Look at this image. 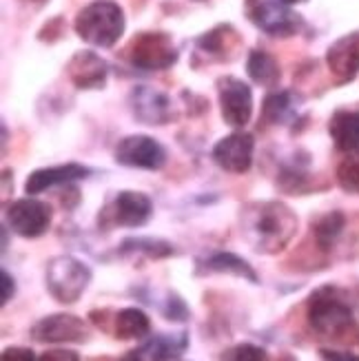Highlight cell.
<instances>
[{
	"label": "cell",
	"mask_w": 359,
	"mask_h": 361,
	"mask_svg": "<svg viewBox=\"0 0 359 361\" xmlns=\"http://www.w3.org/2000/svg\"><path fill=\"white\" fill-rule=\"evenodd\" d=\"M240 228L255 253L277 255L298 233V215L282 202H251L240 213Z\"/></svg>",
	"instance_id": "cell-1"
},
{
	"label": "cell",
	"mask_w": 359,
	"mask_h": 361,
	"mask_svg": "<svg viewBox=\"0 0 359 361\" xmlns=\"http://www.w3.org/2000/svg\"><path fill=\"white\" fill-rule=\"evenodd\" d=\"M75 34L93 47L109 49L124 34V13L111 0H96L75 16Z\"/></svg>",
	"instance_id": "cell-2"
},
{
	"label": "cell",
	"mask_w": 359,
	"mask_h": 361,
	"mask_svg": "<svg viewBox=\"0 0 359 361\" xmlns=\"http://www.w3.org/2000/svg\"><path fill=\"white\" fill-rule=\"evenodd\" d=\"M308 324L324 337H339L353 326V308L335 286H322L308 297Z\"/></svg>",
	"instance_id": "cell-3"
},
{
	"label": "cell",
	"mask_w": 359,
	"mask_h": 361,
	"mask_svg": "<svg viewBox=\"0 0 359 361\" xmlns=\"http://www.w3.org/2000/svg\"><path fill=\"white\" fill-rule=\"evenodd\" d=\"M44 284L56 302L75 304L91 284V269L71 255H60L47 264Z\"/></svg>",
	"instance_id": "cell-4"
},
{
	"label": "cell",
	"mask_w": 359,
	"mask_h": 361,
	"mask_svg": "<svg viewBox=\"0 0 359 361\" xmlns=\"http://www.w3.org/2000/svg\"><path fill=\"white\" fill-rule=\"evenodd\" d=\"M127 56L133 67L145 69V71L169 69L171 65H176V60H178L174 40H171V36L162 34V31H145V34H138L129 44Z\"/></svg>",
	"instance_id": "cell-5"
},
{
	"label": "cell",
	"mask_w": 359,
	"mask_h": 361,
	"mask_svg": "<svg viewBox=\"0 0 359 361\" xmlns=\"http://www.w3.org/2000/svg\"><path fill=\"white\" fill-rule=\"evenodd\" d=\"M246 16L257 29L275 38H288L298 34L302 18L286 7L282 0H246Z\"/></svg>",
	"instance_id": "cell-6"
},
{
	"label": "cell",
	"mask_w": 359,
	"mask_h": 361,
	"mask_svg": "<svg viewBox=\"0 0 359 361\" xmlns=\"http://www.w3.org/2000/svg\"><path fill=\"white\" fill-rule=\"evenodd\" d=\"M51 224V209L44 202L23 197L7 207V226L20 238L34 240L47 233Z\"/></svg>",
	"instance_id": "cell-7"
},
{
	"label": "cell",
	"mask_w": 359,
	"mask_h": 361,
	"mask_svg": "<svg viewBox=\"0 0 359 361\" xmlns=\"http://www.w3.org/2000/svg\"><path fill=\"white\" fill-rule=\"evenodd\" d=\"M217 93H220V111L224 122L231 127H244L253 116L251 87L238 78L226 75L217 82Z\"/></svg>",
	"instance_id": "cell-8"
},
{
	"label": "cell",
	"mask_w": 359,
	"mask_h": 361,
	"mask_svg": "<svg viewBox=\"0 0 359 361\" xmlns=\"http://www.w3.org/2000/svg\"><path fill=\"white\" fill-rule=\"evenodd\" d=\"M31 337L40 343H83L89 339V326L69 312H58L34 324Z\"/></svg>",
	"instance_id": "cell-9"
},
{
	"label": "cell",
	"mask_w": 359,
	"mask_h": 361,
	"mask_svg": "<svg viewBox=\"0 0 359 361\" xmlns=\"http://www.w3.org/2000/svg\"><path fill=\"white\" fill-rule=\"evenodd\" d=\"M164 149L149 135H127L116 147V162L122 166L155 171L164 164Z\"/></svg>",
	"instance_id": "cell-10"
},
{
	"label": "cell",
	"mask_w": 359,
	"mask_h": 361,
	"mask_svg": "<svg viewBox=\"0 0 359 361\" xmlns=\"http://www.w3.org/2000/svg\"><path fill=\"white\" fill-rule=\"evenodd\" d=\"M253 149L255 140L251 133L236 131L213 147V160L215 164L224 169L226 173H246L253 164Z\"/></svg>",
	"instance_id": "cell-11"
},
{
	"label": "cell",
	"mask_w": 359,
	"mask_h": 361,
	"mask_svg": "<svg viewBox=\"0 0 359 361\" xmlns=\"http://www.w3.org/2000/svg\"><path fill=\"white\" fill-rule=\"evenodd\" d=\"M153 213V204L145 193L138 191H122L116 195L114 204L104 213L109 217L111 226H124V228H135L149 222Z\"/></svg>",
	"instance_id": "cell-12"
},
{
	"label": "cell",
	"mask_w": 359,
	"mask_h": 361,
	"mask_svg": "<svg viewBox=\"0 0 359 361\" xmlns=\"http://www.w3.org/2000/svg\"><path fill=\"white\" fill-rule=\"evenodd\" d=\"M131 109L133 116L145 124H166L176 120V109L171 98L151 87H135L131 91Z\"/></svg>",
	"instance_id": "cell-13"
},
{
	"label": "cell",
	"mask_w": 359,
	"mask_h": 361,
	"mask_svg": "<svg viewBox=\"0 0 359 361\" xmlns=\"http://www.w3.org/2000/svg\"><path fill=\"white\" fill-rule=\"evenodd\" d=\"M186 348H189V335L184 331L169 333V335H155L147 339L142 346L129 350L118 361H171L178 359Z\"/></svg>",
	"instance_id": "cell-14"
},
{
	"label": "cell",
	"mask_w": 359,
	"mask_h": 361,
	"mask_svg": "<svg viewBox=\"0 0 359 361\" xmlns=\"http://www.w3.org/2000/svg\"><path fill=\"white\" fill-rule=\"evenodd\" d=\"M107 62L93 51H78L67 65L69 80L78 89H100L107 82Z\"/></svg>",
	"instance_id": "cell-15"
},
{
	"label": "cell",
	"mask_w": 359,
	"mask_h": 361,
	"mask_svg": "<svg viewBox=\"0 0 359 361\" xmlns=\"http://www.w3.org/2000/svg\"><path fill=\"white\" fill-rule=\"evenodd\" d=\"M326 62H329V69L337 80H353L359 73V31L335 40L326 54Z\"/></svg>",
	"instance_id": "cell-16"
},
{
	"label": "cell",
	"mask_w": 359,
	"mask_h": 361,
	"mask_svg": "<svg viewBox=\"0 0 359 361\" xmlns=\"http://www.w3.org/2000/svg\"><path fill=\"white\" fill-rule=\"evenodd\" d=\"M87 176H89V169L83 164H60V166H49V169H38L27 178L25 191L29 195H38V193L49 191L54 186H65L75 180H83Z\"/></svg>",
	"instance_id": "cell-17"
},
{
	"label": "cell",
	"mask_w": 359,
	"mask_h": 361,
	"mask_svg": "<svg viewBox=\"0 0 359 361\" xmlns=\"http://www.w3.org/2000/svg\"><path fill=\"white\" fill-rule=\"evenodd\" d=\"M329 131L339 151H344V153L359 151V114L357 111H337L329 122Z\"/></svg>",
	"instance_id": "cell-18"
},
{
	"label": "cell",
	"mask_w": 359,
	"mask_h": 361,
	"mask_svg": "<svg viewBox=\"0 0 359 361\" xmlns=\"http://www.w3.org/2000/svg\"><path fill=\"white\" fill-rule=\"evenodd\" d=\"M200 273H224V275H236V277H244L251 284H257L260 277L253 271V266L246 259L238 257L236 253H213L211 257L200 262Z\"/></svg>",
	"instance_id": "cell-19"
},
{
	"label": "cell",
	"mask_w": 359,
	"mask_h": 361,
	"mask_svg": "<svg viewBox=\"0 0 359 361\" xmlns=\"http://www.w3.org/2000/svg\"><path fill=\"white\" fill-rule=\"evenodd\" d=\"M151 333V322L145 310L140 308H122L114 315V335L116 339H142Z\"/></svg>",
	"instance_id": "cell-20"
},
{
	"label": "cell",
	"mask_w": 359,
	"mask_h": 361,
	"mask_svg": "<svg viewBox=\"0 0 359 361\" xmlns=\"http://www.w3.org/2000/svg\"><path fill=\"white\" fill-rule=\"evenodd\" d=\"M200 49L202 51H207L211 56H217V58H229L233 54V49L240 44V36H238V31L233 29L231 25H220V27H215L211 29L209 34H205L200 40Z\"/></svg>",
	"instance_id": "cell-21"
},
{
	"label": "cell",
	"mask_w": 359,
	"mask_h": 361,
	"mask_svg": "<svg viewBox=\"0 0 359 361\" xmlns=\"http://www.w3.org/2000/svg\"><path fill=\"white\" fill-rule=\"evenodd\" d=\"M246 73L251 75V80L262 85V87H273L279 82V75H282V71H279V65L277 60L267 54V51H251V56H248L246 60Z\"/></svg>",
	"instance_id": "cell-22"
},
{
	"label": "cell",
	"mask_w": 359,
	"mask_h": 361,
	"mask_svg": "<svg viewBox=\"0 0 359 361\" xmlns=\"http://www.w3.org/2000/svg\"><path fill=\"white\" fill-rule=\"evenodd\" d=\"M122 255H147L151 259H162L174 255L176 250L164 240H153V238H127L120 244Z\"/></svg>",
	"instance_id": "cell-23"
},
{
	"label": "cell",
	"mask_w": 359,
	"mask_h": 361,
	"mask_svg": "<svg viewBox=\"0 0 359 361\" xmlns=\"http://www.w3.org/2000/svg\"><path fill=\"white\" fill-rule=\"evenodd\" d=\"M344 224H346L344 215L337 213V211L322 215V217L317 219V222H315V226H313V231H315V240H317L320 248L329 250V248L335 244V240L341 235V231H344Z\"/></svg>",
	"instance_id": "cell-24"
},
{
	"label": "cell",
	"mask_w": 359,
	"mask_h": 361,
	"mask_svg": "<svg viewBox=\"0 0 359 361\" xmlns=\"http://www.w3.org/2000/svg\"><path fill=\"white\" fill-rule=\"evenodd\" d=\"M293 116V98L288 91L269 93L264 100V118L271 124H284Z\"/></svg>",
	"instance_id": "cell-25"
},
{
	"label": "cell",
	"mask_w": 359,
	"mask_h": 361,
	"mask_svg": "<svg viewBox=\"0 0 359 361\" xmlns=\"http://www.w3.org/2000/svg\"><path fill=\"white\" fill-rule=\"evenodd\" d=\"M155 306H158L162 315L166 319H171V322H186V319H189V315H191L189 306L182 302V297L176 295V293H171V290H166L164 293V300L162 302H155Z\"/></svg>",
	"instance_id": "cell-26"
},
{
	"label": "cell",
	"mask_w": 359,
	"mask_h": 361,
	"mask_svg": "<svg viewBox=\"0 0 359 361\" xmlns=\"http://www.w3.org/2000/svg\"><path fill=\"white\" fill-rule=\"evenodd\" d=\"M220 361H267V350L255 343H238V346L229 348Z\"/></svg>",
	"instance_id": "cell-27"
},
{
	"label": "cell",
	"mask_w": 359,
	"mask_h": 361,
	"mask_svg": "<svg viewBox=\"0 0 359 361\" xmlns=\"http://www.w3.org/2000/svg\"><path fill=\"white\" fill-rule=\"evenodd\" d=\"M337 180L339 184L351 193H359V160L351 158L346 162H341L337 169Z\"/></svg>",
	"instance_id": "cell-28"
},
{
	"label": "cell",
	"mask_w": 359,
	"mask_h": 361,
	"mask_svg": "<svg viewBox=\"0 0 359 361\" xmlns=\"http://www.w3.org/2000/svg\"><path fill=\"white\" fill-rule=\"evenodd\" d=\"M0 361H38L36 355L23 346H9L0 355Z\"/></svg>",
	"instance_id": "cell-29"
},
{
	"label": "cell",
	"mask_w": 359,
	"mask_h": 361,
	"mask_svg": "<svg viewBox=\"0 0 359 361\" xmlns=\"http://www.w3.org/2000/svg\"><path fill=\"white\" fill-rule=\"evenodd\" d=\"M38 361H80L78 353L65 350V348H56V350H47L38 357Z\"/></svg>",
	"instance_id": "cell-30"
},
{
	"label": "cell",
	"mask_w": 359,
	"mask_h": 361,
	"mask_svg": "<svg viewBox=\"0 0 359 361\" xmlns=\"http://www.w3.org/2000/svg\"><path fill=\"white\" fill-rule=\"evenodd\" d=\"M324 361H359V355L353 353H339V350H322L320 353Z\"/></svg>",
	"instance_id": "cell-31"
},
{
	"label": "cell",
	"mask_w": 359,
	"mask_h": 361,
	"mask_svg": "<svg viewBox=\"0 0 359 361\" xmlns=\"http://www.w3.org/2000/svg\"><path fill=\"white\" fill-rule=\"evenodd\" d=\"M0 279H3V306H5L13 297V293H16V281H13V277L7 271L0 273Z\"/></svg>",
	"instance_id": "cell-32"
},
{
	"label": "cell",
	"mask_w": 359,
	"mask_h": 361,
	"mask_svg": "<svg viewBox=\"0 0 359 361\" xmlns=\"http://www.w3.org/2000/svg\"><path fill=\"white\" fill-rule=\"evenodd\" d=\"M286 5H300V3H306V0H282Z\"/></svg>",
	"instance_id": "cell-33"
},
{
	"label": "cell",
	"mask_w": 359,
	"mask_h": 361,
	"mask_svg": "<svg viewBox=\"0 0 359 361\" xmlns=\"http://www.w3.org/2000/svg\"><path fill=\"white\" fill-rule=\"evenodd\" d=\"M282 361H291V359H282Z\"/></svg>",
	"instance_id": "cell-34"
}]
</instances>
